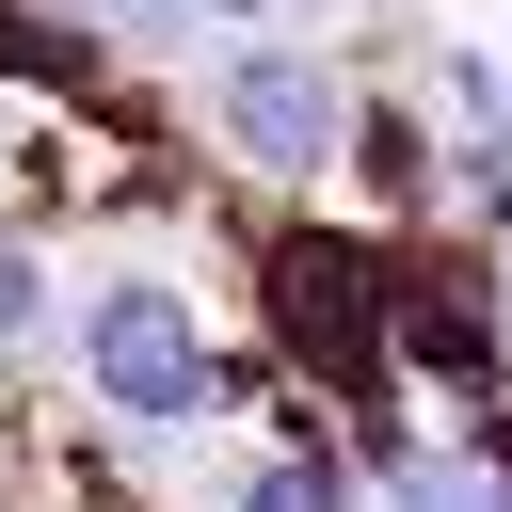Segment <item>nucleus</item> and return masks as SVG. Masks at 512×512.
Wrapping results in <instances>:
<instances>
[{
	"mask_svg": "<svg viewBox=\"0 0 512 512\" xmlns=\"http://www.w3.org/2000/svg\"><path fill=\"white\" fill-rule=\"evenodd\" d=\"M80 384H96L112 416H192V400H208V336H192V304L144 288V272L96 288V304H80Z\"/></svg>",
	"mask_w": 512,
	"mask_h": 512,
	"instance_id": "nucleus-1",
	"label": "nucleus"
},
{
	"mask_svg": "<svg viewBox=\"0 0 512 512\" xmlns=\"http://www.w3.org/2000/svg\"><path fill=\"white\" fill-rule=\"evenodd\" d=\"M208 112H224V144H240L256 176H320V160H336V80H320L304 48H240V64L208 80Z\"/></svg>",
	"mask_w": 512,
	"mask_h": 512,
	"instance_id": "nucleus-2",
	"label": "nucleus"
},
{
	"mask_svg": "<svg viewBox=\"0 0 512 512\" xmlns=\"http://www.w3.org/2000/svg\"><path fill=\"white\" fill-rule=\"evenodd\" d=\"M224 512H336V480L272 448V464H240V480H224Z\"/></svg>",
	"mask_w": 512,
	"mask_h": 512,
	"instance_id": "nucleus-3",
	"label": "nucleus"
},
{
	"mask_svg": "<svg viewBox=\"0 0 512 512\" xmlns=\"http://www.w3.org/2000/svg\"><path fill=\"white\" fill-rule=\"evenodd\" d=\"M384 512H512V480H496V464H416Z\"/></svg>",
	"mask_w": 512,
	"mask_h": 512,
	"instance_id": "nucleus-4",
	"label": "nucleus"
},
{
	"mask_svg": "<svg viewBox=\"0 0 512 512\" xmlns=\"http://www.w3.org/2000/svg\"><path fill=\"white\" fill-rule=\"evenodd\" d=\"M32 304H48V288H32V256L0 240V336H32Z\"/></svg>",
	"mask_w": 512,
	"mask_h": 512,
	"instance_id": "nucleus-5",
	"label": "nucleus"
},
{
	"mask_svg": "<svg viewBox=\"0 0 512 512\" xmlns=\"http://www.w3.org/2000/svg\"><path fill=\"white\" fill-rule=\"evenodd\" d=\"M96 16H112L128 48H160V32H176V0H96Z\"/></svg>",
	"mask_w": 512,
	"mask_h": 512,
	"instance_id": "nucleus-6",
	"label": "nucleus"
},
{
	"mask_svg": "<svg viewBox=\"0 0 512 512\" xmlns=\"http://www.w3.org/2000/svg\"><path fill=\"white\" fill-rule=\"evenodd\" d=\"M208 16H272V0H208Z\"/></svg>",
	"mask_w": 512,
	"mask_h": 512,
	"instance_id": "nucleus-7",
	"label": "nucleus"
},
{
	"mask_svg": "<svg viewBox=\"0 0 512 512\" xmlns=\"http://www.w3.org/2000/svg\"><path fill=\"white\" fill-rule=\"evenodd\" d=\"M496 64H512V16H496Z\"/></svg>",
	"mask_w": 512,
	"mask_h": 512,
	"instance_id": "nucleus-8",
	"label": "nucleus"
}]
</instances>
